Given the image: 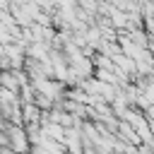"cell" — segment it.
<instances>
[{"label": "cell", "mask_w": 154, "mask_h": 154, "mask_svg": "<svg viewBox=\"0 0 154 154\" xmlns=\"http://www.w3.org/2000/svg\"><path fill=\"white\" fill-rule=\"evenodd\" d=\"M10 132H12V147H14L17 152H24V149H26V137H24V132L17 130V128H10Z\"/></svg>", "instance_id": "6da1fadb"}]
</instances>
